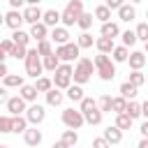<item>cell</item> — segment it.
I'll list each match as a JSON object with an SVG mask.
<instances>
[{"label": "cell", "mask_w": 148, "mask_h": 148, "mask_svg": "<svg viewBox=\"0 0 148 148\" xmlns=\"http://www.w3.org/2000/svg\"><path fill=\"white\" fill-rule=\"evenodd\" d=\"M92 74H95L92 60H90V58H86V56H81V58L76 60V65L72 67V79H74V86H83V83H88V81L92 79Z\"/></svg>", "instance_id": "6da1fadb"}, {"label": "cell", "mask_w": 148, "mask_h": 148, "mask_svg": "<svg viewBox=\"0 0 148 148\" xmlns=\"http://www.w3.org/2000/svg\"><path fill=\"white\" fill-rule=\"evenodd\" d=\"M92 67H95V72H97V76H99L102 81H111V79L116 76V62H113L109 56L97 53V56L92 58Z\"/></svg>", "instance_id": "7a4b0ae2"}, {"label": "cell", "mask_w": 148, "mask_h": 148, "mask_svg": "<svg viewBox=\"0 0 148 148\" xmlns=\"http://www.w3.org/2000/svg\"><path fill=\"white\" fill-rule=\"evenodd\" d=\"M81 14H83V2H81V0H69L67 7H65V12H60V23H62V28L74 25Z\"/></svg>", "instance_id": "3957f363"}, {"label": "cell", "mask_w": 148, "mask_h": 148, "mask_svg": "<svg viewBox=\"0 0 148 148\" xmlns=\"http://www.w3.org/2000/svg\"><path fill=\"white\" fill-rule=\"evenodd\" d=\"M51 83H53V88H58V90H67V88L72 86V65L60 62V65H58V69L53 72Z\"/></svg>", "instance_id": "277c9868"}, {"label": "cell", "mask_w": 148, "mask_h": 148, "mask_svg": "<svg viewBox=\"0 0 148 148\" xmlns=\"http://www.w3.org/2000/svg\"><path fill=\"white\" fill-rule=\"evenodd\" d=\"M53 56L60 60V62H72V60H79L81 58V51H79V46L74 44V42H67V44H62V46H56V51H53Z\"/></svg>", "instance_id": "5b68a950"}, {"label": "cell", "mask_w": 148, "mask_h": 148, "mask_svg": "<svg viewBox=\"0 0 148 148\" xmlns=\"http://www.w3.org/2000/svg\"><path fill=\"white\" fill-rule=\"evenodd\" d=\"M23 60H25V74H28V76H35V79H39L44 69H42V58L37 56V51H35V49H28Z\"/></svg>", "instance_id": "8992f818"}, {"label": "cell", "mask_w": 148, "mask_h": 148, "mask_svg": "<svg viewBox=\"0 0 148 148\" xmlns=\"http://www.w3.org/2000/svg\"><path fill=\"white\" fill-rule=\"evenodd\" d=\"M62 125L67 127V130H79L81 125H83V116H81V111H76V109H65L62 111Z\"/></svg>", "instance_id": "52a82bcc"}, {"label": "cell", "mask_w": 148, "mask_h": 148, "mask_svg": "<svg viewBox=\"0 0 148 148\" xmlns=\"http://www.w3.org/2000/svg\"><path fill=\"white\" fill-rule=\"evenodd\" d=\"M25 120H28V125H39V123H44V118H46V109L42 106V104H30L28 109H25V116H23Z\"/></svg>", "instance_id": "ba28073f"}, {"label": "cell", "mask_w": 148, "mask_h": 148, "mask_svg": "<svg viewBox=\"0 0 148 148\" xmlns=\"http://www.w3.org/2000/svg\"><path fill=\"white\" fill-rule=\"evenodd\" d=\"M21 16H23V23L35 25V23H39V21H42V9H39L37 5H28V7L21 12Z\"/></svg>", "instance_id": "9c48e42d"}, {"label": "cell", "mask_w": 148, "mask_h": 148, "mask_svg": "<svg viewBox=\"0 0 148 148\" xmlns=\"http://www.w3.org/2000/svg\"><path fill=\"white\" fill-rule=\"evenodd\" d=\"M49 37H51V42L58 44V46H62V44L69 42V32H67V28H62V25H56V28L49 32Z\"/></svg>", "instance_id": "30bf717a"}, {"label": "cell", "mask_w": 148, "mask_h": 148, "mask_svg": "<svg viewBox=\"0 0 148 148\" xmlns=\"http://www.w3.org/2000/svg\"><path fill=\"white\" fill-rule=\"evenodd\" d=\"M127 62H130L132 72H141L143 65H146V53H143V51H132V53L127 56Z\"/></svg>", "instance_id": "8fae6325"}, {"label": "cell", "mask_w": 148, "mask_h": 148, "mask_svg": "<svg viewBox=\"0 0 148 148\" xmlns=\"http://www.w3.org/2000/svg\"><path fill=\"white\" fill-rule=\"evenodd\" d=\"M39 23H44L46 28H56L58 23H60V12L58 9H46V12H42V21Z\"/></svg>", "instance_id": "7c38bea8"}, {"label": "cell", "mask_w": 148, "mask_h": 148, "mask_svg": "<svg viewBox=\"0 0 148 148\" xmlns=\"http://www.w3.org/2000/svg\"><path fill=\"white\" fill-rule=\"evenodd\" d=\"M2 21H5V25H9L12 30H21V23H23V16H21V12H7L5 16H2Z\"/></svg>", "instance_id": "4fadbf2b"}, {"label": "cell", "mask_w": 148, "mask_h": 148, "mask_svg": "<svg viewBox=\"0 0 148 148\" xmlns=\"http://www.w3.org/2000/svg\"><path fill=\"white\" fill-rule=\"evenodd\" d=\"M23 141H25L28 146H32V148H37V146L42 143V132H39L37 127H28V130L23 132Z\"/></svg>", "instance_id": "5bb4252c"}, {"label": "cell", "mask_w": 148, "mask_h": 148, "mask_svg": "<svg viewBox=\"0 0 148 148\" xmlns=\"http://www.w3.org/2000/svg\"><path fill=\"white\" fill-rule=\"evenodd\" d=\"M7 111L12 113V116H21L23 111H25V102L16 95V97H9L7 99Z\"/></svg>", "instance_id": "9a60e30c"}, {"label": "cell", "mask_w": 148, "mask_h": 148, "mask_svg": "<svg viewBox=\"0 0 148 148\" xmlns=\"http://www.w3.org/2000/svg\"><path fill=\"white\" fill-rule=\"evenodd\" d=\"M102 139H104V141H106L109 146H111V143H120V141H123V132H120L118 127L109 125V127L104 130V136H102Z\"/></svg>", "instance_id": "2e32d148"}, {"label": "cell", "mask_w": 148, "mask_h": 148, "mask_svg": "<svg viewBox=\"0 0 148 148\" xmlns=\"http://www.w3.org/2000/svg\"><path fill=\"white\" fill-rule=\"evenodd\" d=\"M118 35H120V28H118V23H113V21H106V23H102L99 37H109V39H113V37H118Z\"/></svg>", "instance_id": "e0dca14e"}, {"label": "cell", "mask_w": 148, "mask_h": 148, "mask_svg": "<svg viewBox=\"0 0 148 148\" xmlns=\"http://www.w3.org/2000/svg\"><path fill=\"white\" fill-rule=\"evenodd\" d=\"M30 39H37V42H42V39H46L49 37V28L44 25V23H35V25H30Z\"/></svg>", "instance_id": "ac0fdd59"}, {"label": "cell", "mask_w": 148, "mask_h": 148, "mask_svg": "<svg viewBox=\"0 0 148 148\" xmlns=\"http://www.w3.org/2000/svg\"><path fill=\"white\" fill-rule=\"evenodd\" d=\"M37 95H39V92L35 90V86H32V83H23V86H21V92H18V97H21L23 102H32V104H35Z\"/></svg>", "instance_id": "d6986e66"}, {"label": "cell", "mask_w": 148, "mask_h": 148, "mask_svg": "<svg viewBox=\"0 0 148 148\" xmlns=\"http://www.w3.org/2000/svg\"><path fill=\"white\" fill-rule=\"evenodd\" d=\"M95 46H97V51H99L102 56H109L116 44H113V39H109V37H97V39H95Z\"/></svg>", "instance_id": "ffe728a7"}, {"label": "cell", "mask_w": 148, "mask_h": 148, "mask_svg": "<svg viewBox=\"0 0 148 148\" xmlns=\"http://www.w3.org/2000/svg\"><path fill=\"white\" fill-rule=\"evenodd\" d=\"M62 99H65V92L58 90V88H51V90L46 92V104H49V106H60Z\"/></svg>", "instance_id": "44dd1931"}, {"label": "cell", "mask_w": 148, "mask_h": 148, "mask_svg": "<svg viewBox=\"0 0 148 148\" xmlns=\"http://www.w3.org/2000/svg\"><path fill=\"white\" fill-rule=\"evenodd\" d=\"M12 42H14V46L28 49V44H30V35H28L25 30H14V35H12Z\"/></svg>", "instance_id": "7402d4cb"}, {"label": "cell", "mask_w": 148, "mask_h": 148, "mask_svg": "<svg viewBox=\"0 0 148 148\" xmlns=\"http://www.w3.org/2000/svg\"><path fill=\"white\" fill-rule=\"evenodd\" d=\"M139 95V88H134V86H130L127 81L125 83H120V97L125 99V102H134V97Z\"/></svg>", "instance_id": "603a6c76"}, {"label": "cell", "mask_w": 148, "mask_h": 148, "mask_svg": "<svg viewBox=\"0 0 148 148\" xmlns=\"http://www.w3.org/2000/svg\"><path fill=\"white\" fill-rule=\"evenodd\" d=\"M118 16H120V21H127V23H130V21L136 18V9H134L132 5H125V2H123L120 9H118Z\"/></svg>", "instance_id": "cb8c5ba5"}, {"label": "cell", "mask_w": 148, "mask_h": 148, "mask_svg": "<svg viewBox=\"0 0 148 148\" xmlns=\"http://www.w3.org/2000/svg\"><path fill=\"white\" fill-rule=\"evenodd\" d=\"M2 83H5L2 88H21L25 81H23V76H21V74H7V76L2 79Z\"/></svg>", "instance_id": "d4e9b609"}, {"label": "cell", "mask_w": 148, "mask_h": 148, "mask_svg": "<svg viewBox=\"0 0 148 148\" xmlns=\"http://www.w3.org/2000/svg\"><path fill=\"white\" fill-rule=\"evenodd\" d=\"M127 56H130V49H125V46H113V51H111L113 62H127Z\"/></svg>", "instance_id": "484cf974"}, {"label": "cell", "mask_w": 148, "mask_h": 148, "mask_svg": "<svg viewBox=\"0 0 148 148\" xmlns=\"http://www.w3.org/2000/svg\"><path fill=\"white\" fill-rule=\"evenodd\" d=\"M25 130H28V120H25L23 116H12V132L23 134Z\"/></svg>", "instance_id": "4316f807"}, {"label": "cell", "mask_w": 148, "mask_h": 148, "mask_svg": "<svg viewBox=\"0 0 148 148\" xmlns=\"http://www.w3.org/2000/svg\"><path fill=\"white\" fill-rule=\"evenodd\" d=\"M65 97H67V99H72V102H81L86 95H83V88H81V86H69V88H67V92H65Z\"/></svg>", "instance_id": "83f0119b"}, {"label": "cell", "mask_w": 148, "mask_h": 148, "mask_svg": "<svg viewBox=\"0 0 148 148\" xmlns=\"http://www.w3.org/2000/svg\"><path fill=\"white\" fill-rule=\"evenodd\" d=\"M111 99H113L111 95H102V97L95 102V104H97V111H99L102 116H104V113H111Z\"/></svg>", "instance_id": "f1b7e54d"}, {"label": "cell", "mask_w": 148, "mask_h": 148, "mask_svg": "<svg viewBox=\"0 0 148 148\" xmlns=\"http://www.w3.org/2000/svg\"><path fill=\"white\" fill-rule=\"evenodd\" d=\"M83 123H88V125H99V123H102V113L97 111V106L83 113Z\"/></svg>", "instance_id": "f546056e"}, {"label": "cell", "mask_w": 148, "mask_h": 148, "mask_svg": "<svg viewBox=\"0 0 148 148\" xmlns=\"http://www.w3.org/2000/svg\"><path fill=\"white\" fill-rule=\"evenodd\" d=\"M60 141H62V143H65L67 148H74V146L79 143V134H76L74 130H65V132H62V139H60Z\"/></svg>", "instance_id": "4dcf8cb0"}, {"label": "cell", "mask_w": 148, "mask_h": 148, "mask_svg": "<svg viewBox=\"0 0 148 148\" xmlns=\"http://www.w3.org/2000/svg\"><path fill=\"white\" fill-rule=\"evenodd\" d=\"M74 44H76V46H79V51H81V49H90V46L95 44V39H92V35H90V32H81V35H79V39H76Z\"/></svg>", "instance_id": "1f68e13d"}, {"label": "cell", "mask_w": 148, "mask_h": 148, "mask_svg": "<svg viewBox=\"0 0 148 148\" xmlns=\"http://www.w3.org/2000/svg\"><path fill=\"white\" fill-rule=\"evenodd\" d=\"M35 51H37V56H39V58H46V56H51V53H53V46H51V42H49V39H42V42H37V49H35Z\"/></svg>", "instance_id": "d6a6232c"}, {"label": "cell", "mask_w": 148, "mask_h": 148, "mask_svg": "<svg viewBox=\"0 0 148 148\" xmlns=\"http://www.w3.org/2000/svg\"><path fill=\"white\" fill-rule=\"evenodd\" d=\"M58 65H60V60L51 53V56H46V58H42V69H46V72H56L58 69Z\"/></svg>", "instance_id": "836d02e7"}, {"label": "cell", "mask_w": 148, "mask_h": 148, "mask_svg": "<svg viewBox=\"0 0 148 148\" xmlns=\"http://www.w3.org/2000/svg\"><path fill=\"white\" fill-rule=\"evenodd\" d=\"M32 86H35V90H37V92H49V90L53 88V83H51V79H49V76H39Z\"/></svg>", "instance_id": "e575fe53"}, {"label": "cell", "mask_w": 148, "mask_h": 148, "mask_svg": "<svg viewBox=\"0 0 148 148\" xmlns=\"http://www.w3.org/2000/svg\"><path fill=\"white\" fill-rule=\"evenodd\" d=\"M92 21H95V18H92V14H86V12H83V14L76 18V25H79L83 32H88V30H90V25H92Z\"/></svg>", "instance_id": "d590c367"}, {"label": "cell", "mask_w": 148, "mask_h": 148, "mask_svg": "<svg viewBox=\"0 0 148 148\" xmlns=\"http://www.w3.org/2000/svg\"><path fill=\"white\" fill-rule=\"evenodd\" d=\"M125 116L132 118V120L139 118V116H141V104H139V102H127V106H125Z\"/></svg>", "instance_id": "8d00e7d4"}, {"label": "cell", "mask_w": 148, "mask_h": 148, "mask_svg": "<svg viewBox=\"0 0 148 148\" xmlns=\"http://www.w3.org/2000/svg\"><path fill=\"white\" fill-rule=\"evenodd\" d=\"M132 123H134L132 118H127L125 113H118V116H116V125H113V127H118V130L123 132V130H132Z\"/></svg>", "instance_id": "74e56055"}, {"label": "cell", "mask_w": 148, "mask_h": 148, "mask_svg": "<svg viewBox=\"0 0 148 148\" xmlns=\"http://www.w3.org/2000/svg\"><path fill=\"white\" fill-rule=\"evenodd\" d=\"M95 18L102 21V23H106V21H111V12H109L104 5H97V7H95Z\"/></svg>", "instance_id": "f35d334b"}, {"label": "cell", "mask_w": 148, "mask_h": 148, "mask_svg": "<svg viewBox=\"0 0 148 148\" xmlns=\"http://www.w3.org/2000/svg\"><path fill=\"white\" fill-rule=\"evenodd\" d=\"M134 37L136 42H148V23H139L134 30Z\"/></svg>", "instance_id": "ab89813d"}, {"label": "cell", "mask_w": 148, "mask_h": 148, "mask_svg": "<svg viewBox=\"0 0 148 148\" xmlns=\"http://www.w3.org/2000/svg\"><path fill=\"white\" fill-rule=\"evenodd\" d=\"M127 83H130V86H134V88H141V86L146 83V76H143V72H132Z\"/></svg>", "instance_id": "60d3db41"}, {"label": "cell", "mask_w": 148, "mask_h": 148, "mask_svg": "<svg viewBox=\"0 0 148 148\" xmlns=\"http://www.w3.org/2000/svg\"><path fill=\"white\" fill-rule=\"evenodd\" d=\"M125 106H127V102L123 99V97H113L111 99V111L118 116V113H125Z\"/></svg>", "instance_id": "b9f144b4"}, {"label": "cell", "mask_w": 148, "mask_h": 148, "mask_svg": "<svg viewBox=\"0 0 148 148\" xmlns=\"http://www.w3.org/2000/svg\"><path fill=\"white\" fill-rule=\"evenodd\" d=\"M134 44H136V37H134V32H132V30H125V32H123V44H120V46L130 49V46H134Z\"/></svg>", "instance_id": "7bdbcfd3"}, {"label": "cell", "mask_w": 148, "mask_h": 148, "mask_svg": "<svg viewBox=\"0 0 148 148\" xmlns=\"http://www.w3.org/2000/svg\"><path fill=\"white\" fill-rule=\"evenodd\" d=\"M79 104H81V106H79V111H81V116H83L86 111H90V109H95V106H97L92 97H83V99H81Z\"/></svg>", "instance_id": "ee69618b"}, {"label": "cell", "mask_w": 148, "mask_h": 148, "mask_svg": "<svg viewBox=\"0 0 148 148\" xmlns=\"http://www.w3.org/2000/svg\"><path fill=\"white\" fill-rule=\"evenodd\" d=\"M12 132V116H0V134Z\"/></svg>", "instance_id": "f6af8a7d"}, {"label": "cell", "mask_w": 148, "mask_h": 148, "mask_svg": "<svg viewBox=\"0 0 148 148\" xmlns=\"http://www.w3.org/2000/svg\"><path fill=\"white\" fill-rule=\"evenodd\" d=\"M25 51H28V49H21V46H14L9 56H14L16 60H23V58H25Z\"/></svg>", "instance_id": "bcb514c9"}, {"label": "cell", "mask_w": 148, "mask_h": 148, "mask_svg": "<svg viewBox=\"0 0 148 148\" xmlns=\"http://www.w3.org/2000/svg\"><path fill=\"white\" fill-rule=\"evenodd\" d=\"M0 49L9 56V53H12V49H14V42H12V39H2V42H0Z\"/></svg>", "instance_id": "7dc6e473"}, {"label": "cell", "mask_w": 148, "mask_h": 148, "mask_svg": "<svg viewBox=\"0 0 148 148\" xmlns=\"http://www.w3.org/2000/svg\"><path fill=\"white\" fill-rule=\"evenodd\" d=\"M90 148H111V146H109L102 136H97V139H92V146H90Z\"/></svg>", "instance_id": "c3c4849f"}, {"label": "cell", "mask_w": 148, "mask_h": 148, "mask_svg": "<svg viewBox=\"0 0 148 148\" xmlns=\"http://www.w3.org/2000/svg\"><path fill=\"white\" fill-rule=\"evenodd\" d=\"M139 132H141V136H143V139H148V123H141Z\"/></svg>", "instance_id": "681fc988"}, {"label": "cell", "mask_w": 148, "mask_h": 148, "mask_svg": "<svg viewBox=\"0 0 148 148\" xmlns=\"http://www.w3.org/2000/svg\"><path fill=\"white\" fill-rule=\"evenodd\" d=\"M7 88H0V104H7Z\"/></svg>", "instance_id": "f907efd6"}, {"label": "cell", "mask_w": 148, "mask_h": 148, "mask_svg": "<svg viewBox=\"0 0 148 148\" xmlns=\"http://www.w3.org/2000/svg\"><path fill=\"white\" fill-rule=\"evenodd\" d=\"M7 74H9V72H7V65H5V62H0V79H5Z\"/></svg>", "instance_id": "816d5d0a"}, {"label": "cell", "mask_w": 148, "mask_h": 148, "mask_svg": "<svg viewBox=\"0 0 148 148\" xmlns=\"http://www.w3.org/2000/svg\"><path fill=\"white\" fill-rule=\"evenodd\" d=\"M141 116H143V118H148V102H143V104H141Z\"/></svg>", "instance_id": "f5cc1de1"}, {"label": "cell", "mask_w": 148, "mask_h": 148, "mask_svg": "<svg viewBox=\"0 0 148 148\" xmlns=\"http://www.w3.org/2000/svg\"><path fill=\"white\" fill-rule=\"evenodd\" d=\"M136 148H148V139H141V141H139V146H136Z\"/></svg>", "instance_id": "db71d44e"}, {"label": "cell", "mask_w": 148, "mask_h": 148, "mask_svg": "<svg viewBox=\"0 0 148 148\" xmlns=\"http://www.w3.org/2000/svg\"><path fill=\"white\" fill-rule=\"evenodd\" d=\"M51 148H67V146H65V143H62V141H56V143H53V146H51Z\"/></svg>", "instance_id": "11a10c76"}, {"label": "cell", "mask_w": 148, "mask_h": 148, "mask_svg": "<svg viewBox=\"0 0 148 148\" xmlns=\"http://www.w3.org/2000/svg\"><path fill=\"white\" fill-rule=\"evenodd\" d=\"M5 58H7V53H5L2 49H0V62H5Z\"/></svg>", "instance_id": "9f6ffc18"}, {"label": "cell", "mask_w": 148, "mask_h": 148, "mask_svg": "<svg viewBox=\"0 0 148 148\" xmlns=\"http://www.w3.org/2000/svg\"><path fill=\"white\" fill-rule=\"evenodd\" d=\"M2 25H5V21H2V14H0V28H2Z\"/></svg>", "instance_id": "6f0895ef"}, {"label": "cell", "mask_w": 148, "mask_h": 148, "mask_svg": "<svg viewBox=\"0 0 148 148\" xmlns=\"http://www.w3.org/2000/svg\"><path fill=\"white\" fill-rule=\"evenodd\" d=\"M0 148H9V146H0Z\"/></svg>", "instance_id": "680465c9"}]
</instances>
